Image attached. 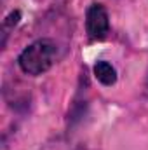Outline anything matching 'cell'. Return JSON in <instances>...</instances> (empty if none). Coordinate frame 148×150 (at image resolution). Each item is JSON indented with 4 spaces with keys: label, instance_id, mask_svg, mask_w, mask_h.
Here are the masks:
<instances>
[{
    "label": "cell",
    "instance_id": "6da1fadb",
    "mask_svg": "<svg viewBox=\"0 0 148 150\" xmlns=\"http://www.w3.org/2000/svg\"><path fill=\"white\" fill-rule=\"evenodd\" d=\"M58 58V45L51 38H40L30 44L18 58V65L26 75L45 74Z\"/></svg>",
    "mask_w": 148,
    "mask_h": 150
},
{
    "label": "cell",
    "instance_id": "7a4b0ae2",
    "mask_svg": "<svg viewBox=\"0 0 148 150\" xmlns=\"http://www.w3.org/2000/svg\"><path fill=\"white\" fill-rule=\"evenodd\" d=\"M85 30L91 40H103L108 35L110 30V18L101 4H92L89 5L85 12Z\"/></svg>",
    "mask_w": 148,
    "mask_h": 150
},
{
    "label": "cell",
    "instance_id": "3957f363",
    "mask_svg": "<svg viewBox=\"0 0 148 150\" xmlns=\"http://www.w3.org/2000/svg\"><path fill=\"white\" fill-rule=\"evenodd\" d=\"M94 77L103 86H113L117 82V70L111 67L108 61H98L94 65Z\"/></svg>",
    "mask_w": 148,
    "mask_h": 150
}]
</instances>
